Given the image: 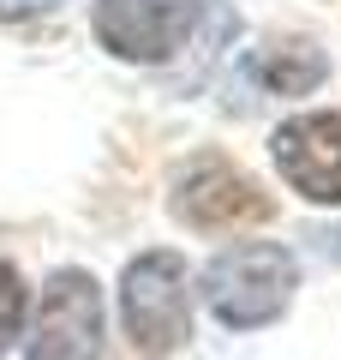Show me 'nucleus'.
Segmentation results:
<instances>
[{
  "label": "nucleus",
  "mask_w": 341,
  "mask_h": 360,
  "mask_svg": "<svg viewBox=\"0 0 341 360\" xmlns=\"http://www.w3.org/2000/svg\"><path fill=\"white\" fill-rule=\"evenodd\" d=\"M168 210L198 234H234L252 222H269V193L227 156H192L168 186Z\"/></svg>",
  "instance_id": "3"
},
{
  "label": "nucleus",
  "mask_w": 341,
  "mask_h": 360,
  "mask_svg": "<svg viewBox=\"0 0 341 360\" xmlns=\"http://www.w3.org/2000/svg\"><path fill=\"white\" fill-rule=\"evenodd\" d=\"M120 324H126L132 348L150 360L174 354L192 336L186 312V258L180 252H138L120 276Z\"/></svg>",
  "instance_id": "2"
},
{
  "label": "nucleus",
  "mask_w": 341,
  "mask_h": 360,
  "mask_svg": "<svg viewBox=\"0 0 341 360\" xmlns=\"http://www.w3.org/2000/svg\"><path fill=\"white\" fill-rule=\"evenodd\" d=\"M18 324H25V276H18V270L0 258V354L13 348Z\"/></svg>",
  "instance_id": "8"
},
{
  "label": "nucleus",
  "mask_w": 341,
  "mask_h": 360,
  "mask_svg": "<svg viewBox=\"0 0 341 360\" xmlns=\"http://www.w3.org/2000/svg\"><path fill=\"white\" fill-rule=\"evenodd\" d=\"M293 288H300V264L276 240H240L203 264V300L227 330H258V324L281 319Z\"/></svg>",
  "instance_id": "1"
},
{
  "label": "nucleus",
  "mask_w": 341,
  "mask_h": 360,
  "mask_svg": "<svg viewBox=\"0 0 341 360\" xmlns=\"http://www.w3.org/2000/svg\"><path fill=\"white\" fill-rule=\"evenodd\" d=\"M60 0H0V18H36V13H54Z\"/></svg>",
  "instance_id": "9"
},
{
  "label": "nucleus",
  "mask_w": 341,
  "mask_h": 360,
  "mask_svg": "<svg viewBox=\"0 0 341 360\" xmlns=\"http://www.w3.org/2000/svg\"><path fill=\"white\" fill-rule=\"evenodd\" d=\"M96 42L120 60H168L198 25V0H96Z\"/></svg>",
  "instance_id": "6"
},
{
  "label": "nucleus",
  "mask_w": 341,
  "mask_h": 360,
  "mask_svg": "<svg viewBox=\"0 0 341 360\" xmlns=\"http://www.w3.org/2000/svg\"><path fill=\"white\" fill-rule=\"evenodd\" d=\"M108 336H102V288L90 270H54L48 288L36 300V324H30V360H102Z\"/></svg>",
  "instance_id": "4"
},
{
  "label": "nucleus",
  "mask_w": 341,
  "mask_h": 360,
  "mask_svg": "<svg viewBox=\"0 0 341 360\" xmlns=\"http://www.w3.org/2000/svg\"><path fill=\"white\" fill-rule=\"evenodd\" d=\"M323 72H329V60L312 42H281V49L258 54V78H264V90H276V96H305L312 84H323Z\"/></svg>",
  "instance_id": "7"
},
{
  "label": "nucleus",
  "mask_w": 341,
  "mask_h": 360,
  "mask_svg": "<svg viewBox=\"0 0 341 360\" xmlns=\"http://www.w3.org/2000/svg\"><path fill=\"white\" fill-rule=\"evenodd\" d=\"M269 156L305 205H341V108L281 120L269 132Z\"/></svg>",
  "instance_id": "5"
}]
</instances>
